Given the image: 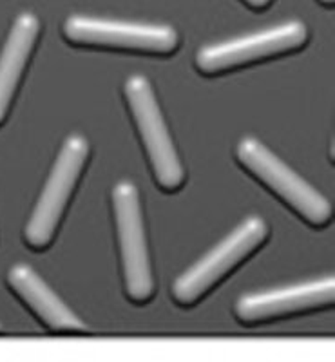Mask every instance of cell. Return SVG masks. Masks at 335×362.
Masks as SVG:
<instances>
[{"label": "cell", "instance_id": "cell-1", "mask_svg": "<svg viewBox=\"0 0 335 362\" xmlns=\"http://www.w3.org/2000/svg\"><path fill=\"white\" fill-rule=\"evenodd\" d=\"M269 223L259 216H250L205 254L198 263L172 283V297L182 306H192L214 290L221 281L269 239Z\"/></svg>", "mask_w": 335, "mask_h": 362}, {"label": "cell", "instance_id": "cell-2", "mask_svg": "<svg viewBox=\"0 0 335 362\" xmlns=\"http://www.w3.org/2000/svg\"><path fill=\"white\" fill-rule=\"evenodd\" d=\"M236 158L254 177L269 187L312 226L323 228L330 223V202L292 167L279 160L265 144H261L254 136H245L236 147Z\"/></svg>", "mask_w": 335, "mask_h": 362}, {"label": "cell", "instance_id": "cell-3", "mask_svg": "<svg viewBox=\"0 0 335 362\" xmlns=\"http://www.w3.org/2000/svg\"><path fill=\"white\" fill-rule=\"evenodd\" d=\"M89 158V141L82 134H71L58 151L46 185L24 228V241L33 250H44L53 243L71 194L78 185Z\"/></svg>", "mask_w": 335, "mask_h": 362}, {"label": "cell", "instance_id": "cell-4", "mask_svg": "<svg viewBox=\"0 0 335 362\" xmlns=\"http://www.w3.org/2000/svg\"><path fill=\"white\" fill-rule=\"evenodd\" d=\"M124 93L158 187L167 192L182 189L185 169L158 105L153 83L143 74H131L125 80Z\"/></svg>", "mask_w": 335, "mask_h": 362}, {"label": "cell", "instance_id": "cell-5", "mask_svg": "<svg viewBox=\"0 0 335 362\" xmlns=\"http://www.w3.org/2000/svg\"><path fill=\"white\" fill-rule=\"evenodd\" d=\"M116 235L122 257L125 293L133 303L143 305L154 296V277L149 248L145 239L143 214L138 187L131 181H118L112 189Z\"/></svg>", "mask_w": 335, "mask_h": 362}, {"label": "cell", "instance_id": "cell-6", "mask_svg": "<svg viewBox=\"0 0 335 362\" xmlns=\"http://www.w3.org/2000/svg\"><path fill=\"white\" fill-rule=\"evenodd\" d=\"M62 31L66 40L73 45L129 53L172 54L180 45L178 31L167 24H136L71 15L64 22Z\"/></svg>", "mask_w": 335, "mask_h": 362}, {"label": "cell", "instance_id": "cell-7", "mask_svg": "<svg viewBox=\"0 0 335 362\" xmlns=\"http://www.w3.org/2000/svg\"><path fill=\"white\" fill-rule=\"evenodd\" d=\"M308 42V29L301 21H290L286 24L220 42V44L203 45L196 53V69L205 76L228 73L232 69L249 66V64L283 57L301 49Z\"/></svg>", "mask_w": 335, "mask_h": 362}, {"label": "cell", "instance_id": "cell-8", "mask_svg": "<svg viewBox=\"0 0 335 362\" xmlns=\"http://www.w3.org/2000/svg\"><path fill=\"white\" fill-rule=\"evenodd\" d=\"M335 300L334 277L301 283L286 288L266 290L259 293H245L234 306L237 321L243 325L272 321L281 317L327 308Z\"/></svg>", "mask_w": 335, "mask_h": 362}, {"label": "cell", "instance_id": "cell-9", "mask_svg": "<svg viewBox=\"0 0 335 362\" xmlns=\"http://www.w3.org/2000/svg\"><path fill=\"white\" fill-rule=\"evenodd\" d=\"M8 284L13 292L24 300L28 308L53 332H86L69 306L64 303L49 284L25 263L13 264L8 272Z\"/></svg>", "mask_w": 335, "mask_h": 362}, {"label": "cell", "instance_id": "cell-10", "mask_svg": "<svg viewBox=\"0 0 335 362\" xmlns=\"http://www.w3.org/2000/svg\"><path fill=\"white\" fill-rule=\"evenodd\" d=\"M40 35V21L35 13H20L11 25L4 47L0 51V125L4 124L22 74Z\"/></svg>", "mask_w": 335, "mask_h": 362}, {"label": "cell", "instance_id": "cell-11", "mask_svg": "<svg viewBox=\"0 0 335 362\" xmlns=\"http://www.w3.org/2000/svg\"><path fill=\"white\" fill-rule=\"evenodd\" d=\"M243 2L254 9H265L272 4V0H243Z\"/></svg>", "mask_w": 335, "mask_h": 362}, {"label": "cell", "instance_id": "cell-12", "mask_svg": "<svg viewBox=\"0 0 335 362\" xmlns=\"http://www.w3.org/2000/svg\"><path fill=\"white\" fill-rule=\"evenodd\" d=\"M319 2H321V4H324V6H334L335 0H319Z\"/></svg>", "mask_w": 335, "mask_h": 362}]
</instances>
